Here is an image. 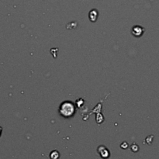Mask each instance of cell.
Returning a JSON list of instances; mask_svg holds the SVG:
<instances>
[{"label": "cell", "mask_w": 159, "mask_h": 159, "mask_svg": "<svg viewBox=\"0 0 159 159\" xmlns=\"http://www.w3.org/2000/svg\"><path fill=\"white\" fill-rule=\"evenodd\" d=\"M74 113H75V106H74V103L71 101H64L60 105V115L64 118L72 117Z\"/></svg>", "instance_id": "obj_1"}, {"label": "cell", "mask_w": 159, "mask_h": 159, "mask_svg": "<svg viewBox=\"0 0 159 159\" xmlns=\"http://www.w3.org/2000/svg\"><path fill=\"white\" fill-rule=\"evenodd\" d=\"M98 153L100 155V157L103 159H107L110 158V151L108 150L105 146H103V145H101L98 147L97 149Z\"/></svg>", "instance_id": "obj_2"}, {"label": "cell", "mask_w": 159, "mask_h": 159, "mask_svg": "<svg viewBox=\"0 0 159 159\" xmlns=\"http://www.w3.org/2000/svg\"><path fill=\"white\" fill-rule=\"evenodd\" d=\"M144 32V29L141 26H134L132 28L131 33L134 37H140L143 35V33Z\"/></svg>", "instance_id": "obj_3"}, {"label": "cell", "mask_w": 159, "mask_h": 159, "mask_svg": "<svg viewBox=\"0 0 159 159\" xmlns=\"http://www.w3.org/2000/svg\"><path fill=\"white\" fill-rule=\"evenodd\" d=\"M98 12L95 9H93V10L90 11L89 16V20L91 22H95L98 18Z\"/></svg>", "instance_id": "obj_4"}, {"label": "cell", "mask_w": 159, "mask_h": 159, "mask_svg": "<svg viewBox=\"0 0 159 159\" xmlns=\"http://www.w3.org/2000/svg\"><path fill=\"white\" fill-rule=\"evenodd\" d=\"M60 154L59 152H58L57 150L52 151L50 154V158L51 159H59Z\"/></svg>", "instance_id": "obj_5"}, {"label": "cell", "mask_w": 159, "mask_h": 159, "mask_svg": "<svg viewBox=\"0 0 159 159\" xmlns=\"http://www.w3.org/2000/svg\"><path fill=\"white\" fill-rule=\"evenodd\" d=\"M131 150H132V152H138L139 147L137 146V145L136 144H132V145H131Z\"/></svg>", "instance_id": "obj_6"}, {"label": "cell", "mask_w": 159, "mask_h": 159, "mask_svg": "<svg viewBox=\"0 0 159 159\" xmlns=\"http://www.w3.org/2000/svg\"><path fill=\"white\" fill-rule=\"evenodd\" d=\"M120 147H121V148L127 149V147H128V144H127V142H123V144H121Z\"/></svg>", "instance_id": "obj_7"}]
</instances>
